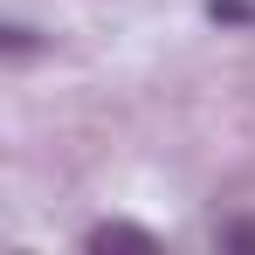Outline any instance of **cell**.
Returning <instances> with one entry per match:
<instances>
[{
  "label": "cell",
  "mask_w": 255,
  "mask_h": 255,
  "mask_svg": "<svg viewBox=\"0 0 255 255\" xmlns=\"http://www.w3.org/2000/svg\"><path fill=\"white\" fill-rule=\"evenodd\" d=\"M214 21H255V0H207Z\"/></svg>",
  "instance_id": "7a4b0ae2"
},
{
  "label": "cell",
  "mask_w": 255,
  "mask_h": 255,
  "mask_svg": "<svg viewBox=\"0 0 255 255\" xmlns=\"http://www.w3.org/2000/svg\"><path fill=\"white\" fill-rule=\"evenodd\" d=\"M90 249H138V255H152L159 235H145V228H131V221H104V228H90Z\"/></svg>",
  "instance_id": "6da1fadb"
}]
</instances>
